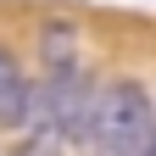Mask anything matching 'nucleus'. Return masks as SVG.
<instances>
[{"mask_svg":"<svg viewBox=\"0 0 156 156\" xmlns=\"http://www.w3.org/2000/svg\"><path fill=\"white\" fill-rule=\"evenodd\" d=\"M151 95L140 78H117L95 95L89 112V134L84 140L95 145V156H151Z\"/></svg>","mask_w":156,"mask_h":156,"instance_id":"obj_1","label":"nucleus"},{"mask_svg":"<svg viewBox=\"0 0 156 156\" xmlns=\"http://www.w3.org/2000/svg\"><path fill=\"white\" fill-rule=\"evenodd\" d=\"M89 112H95V89L89 78L67 67V73H50L45 84H34V101H28V123L39 128V140L50 145H78L89 134Z\"/></svg>","mask_w":156,"mask_h":156,"instance_id":"obj_2","label":"nucleus"},{"mask_svg":"<svg viewBox=\"0 0 156 156\" xmlns=\"http://www.w3.org/2000/svg\"><path fill=\"white\" fill-rule=\"evenodd\" d=\"M28 101H34V84L23 62L11 50H0V128H23L28 123Z\"/></svg>","mask_w":156,"mask_h":156,"instance_id":"obj_3","label":"nucleus"},{"mask_svg":"<svg viewBox=\"0 0 156 156\" xmlns=\"http://www.w3.org/2000/svg\"><path fill=\"white\" fill-rule=\"evenodd\" d=\"M73 23H45V39H39V45H45V67L50 73H67V67H78V56H73Z\"/></svg>","mask_w":156,"mask_h":156,"instance_id":"obj_4","label":"nucleus"},{"mask_svg":"<svg viewBox=\"0 0 156 156\" xmlns=\"http://www.w3.org/2000/svg\"><path fill=\"white\" fill-rule=\"evenodd\" d=\"M17 156H56V145H50V140H39V134H34V140H28L23 151H17Z\"/></svg>","mask_w":156,"mask_h":156,"instance_id":"obj_5","label":"nucleus"}]
</instances>
